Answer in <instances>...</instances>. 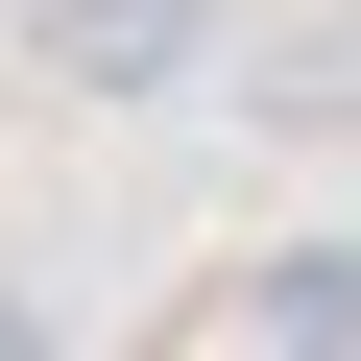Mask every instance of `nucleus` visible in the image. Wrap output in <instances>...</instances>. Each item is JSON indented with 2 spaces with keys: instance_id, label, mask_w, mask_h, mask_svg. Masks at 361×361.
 Masks as SVG:
<instances>
[{
  "instance_id": "f257e3e1",
  "label": "nucleus",
  "mask_w": 361,
  "mask_h": 361,
  "mask_svg": "<svg viewBox=\"0 0 361 361\" xmlns=\"http://www.w3.org/2000/svg\"><path fill=\"white\" fill-rule=\"evenodd\" d=\"M25 73L49 97H193L217 73V0H25Z\"/></svg>"
},
{
  "instance_id": "f03ea898",
  "label": "nucleus",
  "mask_w": 361,
  "mask_h": 361,
  "mask_svg": "<svg viewBox=\"0 0 361 361\" xmlns=\"http://www.w3.org/2000/svg\"><path fill=\"white\" fill-rule=\"evenodd\" d=\"M265 313H289L313 361H361V265H337V241H313V265H265Z\"/></svg>"
},
{
  "instance_id": "7ed1b4c3",
  "label": "nucleus",
  "mask_w": 361,
  "mask_h": 361,
  "mask_svg": "<svg viewBox=\"0 0 361 361\" xmlns=\"http://www.w3.org/2000/svg\"><path fill=\"white\" fill-rule=\"evenodd\" d=\"M289 121H313V145H361V25H337V49H289Z\"/></svg>"
},
{
  "instance_id": "20e7f679",
  "label": "nucleus",
  "mask_w": 361,
  "mask_h": 361,
  "mask_svg": "<svg viewBox=\"0 0 361 361\" xmlns=\"http://www.w3.org/2000/svg\"><path fill=\"white\" fill-rule=\"evenodd\" d=\"M0 361H49V313H25V289H0Z\"/></svg>"
}]
</instances>
